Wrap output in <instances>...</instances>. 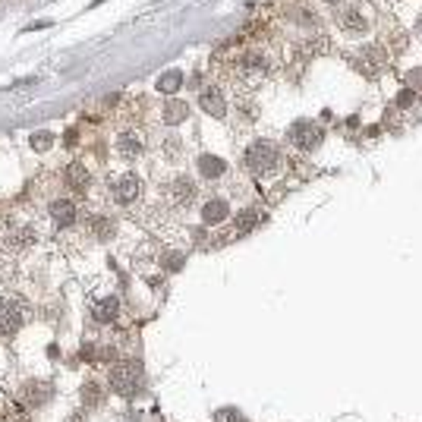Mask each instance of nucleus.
I'll use <instances>...</instances> for the list:
<instances>
[{
    "label": "nucleus",
    "mask_w": 422,
    "mask_h": 422,
    "mask_svg": "<svg viewBox=\"0 0 422 422\" xmlns=\"http://www.w3.org/2000/svg\"><path fill=\"white\" fill-rule=\"evenodd\" d=\"M246 167H249L255 177H271L277 167H281V151H277V145L274 142H268V139H255L246 149Z\"/></svg>",
    "instance_id": "f257e3e1"
},
{
    "label": "nucleus",
    "mask_w": 422,
    "mask_h": 422,
    "mask_svg": "<svg viewBox=\"0 0 422 422\" xmlns=\"http://www.w3.org/2000/svg\"><path fill=\"white\" fill-rule=\"evenodd\" d=\"M111 388L120 394V397H133L136 391L142 388V369L136 363H117L111 369Z\"/></svg>",
    "instance_id": "f03ea898"
},
{
    "label": "nucleus",
    "mask_w": 422,
    "mask_h": 422,
    "mask_svg": "<svg viewBox=\"0 0 422 422\" xmlns=\"http://www.w3.org/2000/svg\"><path fill=\"white\" fill-rule=\"evenodd\" d=\"M287 139L293 142L299 151H315L321 145V139H325V133H321V126L312 123V120H297V123L287 129Z\"/></svg>",
    "instance_id": "7ed1b4c3"
},
{
    "label": "nucleus",
    "mask_w": 422,
    "mask_h": 422,
    "mask_svg": "<svg viewBox=\"0 0 422 422\" xmlns=\"http://www.w3.org/2000/svg\"><path fill=\"white\" fill-rule=\"evenodd\" d=\"M23 306L16 303V299H10V297H3L0 299V334L3 337H13L19 328H23Z\"/></svg>",
    "instance_id": "20e7f679"
},
{
    "label": "nucleus",
    "mask_w": 422,
    "mask_h": 422,
    "mask_svg": "<svg viewBox=\"0 0 422 422\" xmlns=\"http://www.w3.org/2000/svg\"><path fill=\"white\" fill-rule=\"evenodd\" d=\"M142 196V180L136 173H126L114 183V202L117 205H136V199Z\"/></svg>",
    "instance_id": "39448f33"
},
{
    "label": "nucleus",
    "mask_w": 422,
    "mask_h": 422,
    "mask_svg": "<svg viewBox=\"0 0 422 422\" xmlns=\"http://www.w3.org/2000/svg\"><path fill=\"white\" fill-rule=\"evenodd\" d=\"M199 107L208 114V117H218V120L227 114V101H224L218 85H205V89L199 92Z\"/></svg>",
    "instance_id": "423d86ee"
},
{
    "label": "nucleus",
    "mask_w": 422,
    "mask_h": 422,
    "mask_svg": "<svg viewBox=\"0 0 422 422\" xmlns=\"http://www.w3.org/2000/svg\"><path fill=\"white\" fill-rule=\"evenodd\" d=\"M63 180H67V186L73 189V193H89V186H92V173H89V167H85L82 161L67 164Z\"/></svg>",
    "instance_id": "0eeeda50"
},
{
    "label": "nucleus",
    "mask_w": 422,
    "mask_h": 422,
    "mask_svg": "<svg viewBox=\"0 0 422 422\" xmlns=\"http://www.w3.org/2000/svg\"><path fill=\"white\" fill-rule=\"evenodd\" d=\"M265 73H268L265 57H243V60H240L237 76L246 82V85H259V82L265 79Z\"/></svg>",
    "instance_id": "6e6552de"
},
{
    "label": "nucleus",
    "mask_w": 422,
    "mask_h": 422,
    "mask_svg": "<svg viewBox=\"0 0 422 422\" xmlns=\"http://www.w3.org/2000/svg\"><path fill=\"white\" fill-rule=\"evenodd\" d=\"M196 183L189 177H177L171 186H167V196L173 199V205H180V208H186V205H193L196 202Z\"/></svg>",
    "instance_id": "1a4fd4ad"
},
{
    "label": "nucleus",
    "mask_w": 422,
    "mask_h": 422,
    "mask_svg": "<svg viewBox=\"0 0 422 422\" xmlns=\"http://www.w3.org/2000/svg\"><path fill=\"white\" fill-rule=\"evenodd\" d=\"M23 397L29 407H45L48 400L54 397V388L48 385V381H29V385L23 388Z\"/></svg>",
    "instance_id": "9d476101"
},
{
    "label": "nucleus",
    "mask_w": 422,
    "mask_h": 422,
    "mask_svg": "<svg viewBox=\"0 0 422 422\" xmlns=\"http://www.w3.org/2000/svg\"><path fill=\"white\" fill-rule=\"evenodd\" d=\"M142 151H145V145H142V139L136 133H120L117 136V155L123 158V161H136Z\"/></svg>",
    "instance_id": "9b49d317"
},
{
    "label": "nucleus",
    "mask_w": 422,
    "mask_h": 422,
    "mask_svg": "<svg viewBox=\"0 0 422 422\" xmlns=\"http://www.w3.org/2000/svg\"><path fill=\"white\" fill-rule=\"evenodd\" d=\"M385 54H381V48H366L363 54H359V63H356V67L363 70L366 76H378L381 73V70H385Z\"/></svg>",
    "instance_id": "f8f14e48"
},
{
    "label": "nucleus",
    "mask_w": 422,
    "mask_h": 422,
    "mask_svg": "<svg viewBox=\"0 0 422 422\" xmlns=\"http://www.w3.org/2000/svg\"><path fill=\"white\" fill-rule=\"evenodd\" d=\"M341 29L350 32V35H363L366 32V16H363V7H347L341 13Z\"/></svg>",
    "instance_id": "ddd939ff"
},
{
    "label": "nucleus",
    "mask_w": 422,
    "mask_h": 422,
    "mask_svg": "<svg viewBox=\"0 0 422 422\" xmlns=\"http://www.w3.org/2000/svg\"><path fill=\"white\" fill-rule=\"evenodd\" d=\"M227 215H230V205L224 199H218V196H215V199H208L205 205H202V221H205V224H221Z\"/></svg>",
    "instance_id": "4468645a"
},
{
    "label": "nucleus",
    "mask_w": 422,
    "mask_h": 422,
    "mask_svg": "<svg viewBox=\"0 0 422 422\" xmlns=\"http://www.w3.org/2000/svg\"><path fill=\"white\" fill-rule=\"evenodd\" d=\"M51 218L57 227H70V224L76 221V205L70 199H57L51 202Z\"/></svg>",
    "instance_id": "2eb2a0df"
},
{
    "label": "nucleus",
    "mask_w": 422,
    "mask_h": 422,
    "mask_svg": "<svg viewBox=\"0 0 422 422\" xmlns=\"http://www.w3.org/2000/svg\"><path fill=\"white\" fill-rule=\"evenodd\" d=\"M186 117H189V107H186V101H177V98H171V101H167V104L161 107V120H164L167 126L183 123Z\"/></svg>",
    "instance_id": "dca6fc26"
},
{
    "label": "nucleus",
    "mask_w": 422,
    "mask_h": 422,
    "mask_svg": "<svg viewBox=\"0 0 422 422\" xmlns=\"http://www.w3.org/2000/svg\"><path fill=\"white\" fill-rule=\"evenodd\" d=\"M183 73L180 70H167V73H161L158 76V82H155V89L161 92V95H177L180 89H183Z\"/></svg>",
    "instance_id": "f3484780"
},
{
    "label": "nucleus",
    "mask_w": 422,
    "mask_h": 422,
    "mask_svg": "<svg viewBox=\"0 0 422 422\" xmlns=\"http://www.w3.org/2000/svg\"><path fill=\"white\" fill-rule=\"evenodd\" d=\"M255 224H259V215H255L252 208L237 211V221H233V237H249L252 230H255Z\"/></svg>",
    "instance_id": "a211bd4d"
},
{
    "label": "nucleus",
    "mask_w": 422,
    "mask_h": 422,
    "mask_svg": "<svg viewBox=\"0 0 422 422\" xmlns=\"http://www.w3.org/2000/svg\"><path fill=\"white\" fill-rule=\"evenodd\" d=\"M199 171H202V177L205 180H218V177H224L227 164H224L218 155H202L199 158Z\"/></svg>",
    "instance_id": "6ab92c4d"
},
{
    "label": "nucleus",
    "mask_w": 422,
    "mask_h": 422,
    "mask_svg": "<svg viewBox=\"0 0 422 422\" xmlns=\"http://www.w3.org/2000/svg\"><path fill=\"white\" fill-rule=\"evenodd\" d=\"M117 312H120L117 297H104L95 303V321H114L117 319Z\"/></svg>",
    "instance_id": "aec40b11"
},
{
    "label": "nucleus",
    "mask_w": 422,
    "mask_h": 422,
    "mask_svg": "<svg viewBox=\"0 0 422 422\" xmlns=\"http://www.w3.org/2000/svg\"><path fill=\"white\" fill-rule=\"evenodd\" d=\"M85 227L92 230V237H98V240H107L114 233V224L107 221V218H101V215H95V218H89L85 221Z\"/></svg>",
    "instance_id": "412c9836"
},
{
    "label": "nucleus",
    "mask_w": 422,
    "mask_h": 422,
    "mask_svg": "<svg viewBox=\"0 0 422 422\" xmlns=\"http://www.w3.org/2000/svg\"><path fill=\"white\" fill-rule=\"evenodd\" d=\"M101 400H104V391L95 385V381H89V385H82V403H85V407H98Z\"/></svg>",
    "instance_id": "4be33fe9"
},
{
    "label": "nucleus",
    "mask_w": 422,
    "mask_h": 422,
    "mask_svg": "<svg viewBox=\"0 0 422 422\" xmlns=\"http://www.w3.org/2000/svg\"><path fill=\"white\" fill-rule=\"evenodd\" d=\"M51 145H54V133H48V129L32 133V149H35V151H48Z\"/></svg>",
    "instance_id": "5701e85b"
},
{
    "label": "nucleus",
    "mask_w": 422,
    "mask_h": 422,
    "mask_svg": "<svg viewBox=\"0 0 422 422\" xmlns=\"http://www.w3.org/2000/svg\"><path fill=\"white\" fill-rule=\"evenodd\" d=\"M215 422H246V419H243V413H240V410L224 407V410H218V413H215Z\"/></svg>",
    "instance_id": "b1692460"
},
{
    "label": "nucleus",
    "mask_w": 422,
    "mask_h": 422,
    "mask_svg": "<svg viewBox=\"0 0 422 422\" xmlns=\"http://www.w3.org/2000/svg\"><path fill=\"white\" fill-rule=\"evenodd\" d=\"M397 104H400V107H410V104H416V95L410 89H403V92H400V98H397Z\"/></svg>",
    "instance_id": "393cba45"
},
{
    "label": "nucleus",
    "mask_w": 422,
    "mask_h": 422,
    "mask_svg": "<svg viewBox=\"0 0 422 422\" xmlns=\"http://www.w3.org/2000/svg\"><path fill=\"white\" fill-rule=\"evenodd\" d=\"M180 265H183V259H180V255H167V268H171V271H177Z\"/></svg>",
    "instance_id": "a878e982"
},
{
    "label": "nucleus",
    "mask_w": 422,
    "mask_h": 422,
    "mask_svg": "<svg viewBox=\"0 0 422 422\" xmlns=\"http://www.w3.org/2000/svg\"><path fill=\"white\" fill-rule=\"evenodd\" d=\"M325 3H331V7H337V3H344V0H325Z\"/></svg>",
    "instance_id": "bb28decb"
},
{
    "label": "nucleus",
    "mask_w": 422,
    "mask_h": 422,
    "mask_svg": "<svg viewBox=\"0 0 422 422\" xmlns=\"http://www.w3.org/2000/svg\"><path fill=\"white\" fill-rule=\"evenodd\" d=\"M416 32H419V35H422V16H419V23H416Z\"/></svg>",
    "instance_id": "cd10ccee"
},
{
    "label": "nucleus",
    "mask_w": 422,
    "mask_h": 422,
    "mask_svg": "<svg viewBox=\"0 0 422 422\" xmlns=\"http://www.w3.org/2000/svg\"><path fill=\"white\" fill-rule=\"evenodd\" d=\"M13 422H29V419H25V416H16V419Z\"/></svg>",
    "instance_id": "c85d7f7f"
}]
</instances>
